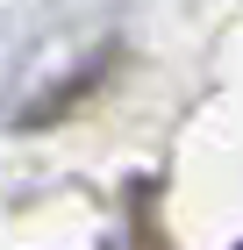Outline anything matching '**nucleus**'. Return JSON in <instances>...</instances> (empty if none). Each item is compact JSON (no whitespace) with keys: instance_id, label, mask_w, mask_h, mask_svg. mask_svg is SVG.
I'll use <instances>...</instances> for the list:
<instances>
[{"instance_id":"1","label":"nucleus","mask_w":243,"mask_h":250,"mask_svg":"<svg viewBox=\"0 0 243 250\" xmlns=\"http://www.w3.org/2000/svg\"><path fill=\"white\" fill-rule=\"evenodd\" d=\"M236 250H243V243H236Z\"/></svg>"}]
</instances>
